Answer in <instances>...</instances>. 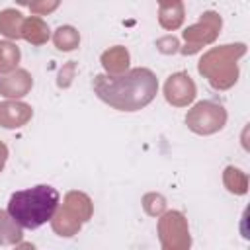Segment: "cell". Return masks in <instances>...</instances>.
<instances>
[{"label": "cell", "mask_w": 250, "mask_h": 250, "mask_svg": "<svg viewBox=\"0 0 250 250\" xmlns=\"http://www.w3.org/2000/svg\"><path fill=\"white\" fill-rule=\"evenodd\" d=\"M227 109L213 102V100H201L191 105L186 113V125L195 135H215L227 125Z\"/></svg>", "instance_id": "cell-4"}, {"label": "cell", "mask_w": 250, "mask_h": 250, "mask_svg": "<svg viewBox=\"0 0 250 250\" xmlns=\"http://www.w3.org/2000/svg\"><path fill=\"white\" fill-rule=\"evenodd\" d=\"M23 238V229L10 217L8 211L0 209V246H16Z\"/></svg>", "instance_id": "cell-16"}, {"label": "cell", "mask_w": 250, "mask_h": 250, "mask_svg": "<svg viewBox=\"0 0 250 250\" xmlns=\"http://www.w3.org/2000/svg\"><path fill=\"white\" fill-rule=\"evenodd\" d=\"M51 37V29L47 25V21L43 18H37V16H29V18H23V23H21V39H25L27 43L39 47V45H45Z\"/></svg>", "instance_id": "cell-13"}, {"label": "cell", "mask_w": 250, "mask_h": 250, "mask_svg": "<svg viewBox=\"0 0 250 250\" xmlns=\"http://www.w3.org/2000/svg\"><path fill=\"white\" fill-rule=\"evenodd\" d=\"M223 184H225L227 191H230L234 195H244L248 191V176H246V172H242L236 166H227L223 170Z\"/></svg>", "instance_id": "cell-18"}, {"label": "cell", "mask_w": 250, "mask_h": 250, "mask_svg": "<svg viewBox=\"0 0 250 250\" xmlns=\"http://www.w3.org/2000/svg\"><path fill=\"white\" fill-rule=\"evenodd\" d=\"M33 88V76L25 68H16L0 78V96L8 100H20L27 96Z\"/></svg>", "instance_id": "cell-9"}, {"label": "cell", "mask_w": 250, "mask_h": 250, "mask_svg": "<svg viewBox=\"0 0 250 250\" xmlns=\"http://www.w3.org/2000/svg\"><path fill=\"white\" fill-rule=\"evenodd\" d=\"M14 250H35V244H31V242H20V244H16L14 246Z\"/></svg>", "instance_id": "cell-25"}, {"label": "cell", "mask_w": 250, "mask_h": 250, "mask_svg": "<svg viewBox=\"0 0 250 250\" xmlns=\"http://www.w3.org/2000/svg\"><path fill=\"white\" fill-rule=\"evenodd\" d=\"M143 209L150 217H160L162 213H166V199H164V195L156 193V191L145 193L143 195Z\"/></svg>", "instance_id": "cell-20"}, {"label": "cell", "mask_w": 250, "mask_h": 250, "mask_svg": "<svg viewBox=\"0 0 250 250\" xmlns=\"http://www.w3.org/2000/svg\"><path fill=\"white\" fill-rule=\"evenodd\" d=\"M8 146H6V143H2L0 141V172L4 170V166H6V160H8Z\"/></svg>", "instance_id": "cell-24"}, {"label": "cell", "mask_w": 250, "mask_h": 250, "mask_svg": "<svg viewBox=\"0 0 250 250\" xmlns=\"http://www.w3.org/2000/svg\"><path fill=\"white\" fill-rule=\"evenodd\" d=\"M21 59L20 47L14 41H0V74H10L18 68Z\"/></svg>", "instance_id": "cell-19"}, {"label": "cell", "mask_w": 250, "mask_h": 250, "mask_svg": "<svg viewBox=\"0 0 250 250\" xmlns=\"http://www.w3.org/2000/svg\"><path fill=\"white\" fill-rule=\"evenodd\" d=\"M156 49L160 53H164V55H172V53L180 51V41L174 35H166V37H160L156 41Z\"/></svg>", "instance_id": "cell-22"}, {"label": "cell", "mask_w": 250, "mask_h": 250, "mask_svg": "<svg viewBox=\"0 0 250 250\" xmlns=\"http://www.w3.org/2000/svg\"><path fill=\"white\" fill-rule=\"evenodd\" d=\"M57 8H59V2H57V0H43V2H31V4H29L31 14L37 16V18H41V16H45V14H51V12L57 10Z\"/></svg>", "instance_id": "cell-21"}, {"label": "cell", "mask_w": 250, "mask_h": 250, "mask_svg": "<svg viewBox=\"0 0 250 250\" xmlns=\"http://www.w3.org/2000/svg\"><path fill=\"white\" fill-rule=\"evenodd\" d=\"M156 232L160 240V250H189L191 234L188 219L182 211H166L158 217Z\"/></svg>", "instance_id": "cell-5"}, {"label": "cell", "mask_w": 250, "mask_h": 250, "mask_svg": "<svg viewBox=\"0 0 250 250\" xmlns=\"http://www.w3.org/2000/svg\"><path fill=\"white\" fill-rule=\"evenodd\" d=\"M59 205H61L59 191L49 184H37L27 189L14 191L10 195L6 211L21 229L33 230L45 225L47 221H51Z\"/></svg>", "instance_id": "cell-2"}, {"label": "cell", "mask_w": 250, "mask_h": 250, "mask_svg": "<svg viewBox=\"0 0 250 250\" xmlns=\"http://www.w3.org/2000/svg\"><path fill=\"white\" fill-rule=\"evenodd\" d=\"M74 68H76V62H74V61H70L68 64H64V66L61 68L59 80H57V86H59V88L70 86V82H72V78H74Z\"/></svg>", "instance_id": "cell-23"}, {"label": "cell", "mask_w": 250, "mask_h": 250, "mask_svg": "<svg viewBox=\"0 0 250 250\" xmlns=\"http://www.w3.org/2000/svg\"><path fill=\"white\" fill-rule=\"evenodd\" d=\"M21 23H23V16H21L20 10L6 8V10L0 12V33L8 41L21 39Z\"/></svg>", "instance_id": "cell-15"}, {"label": "cell", "mask_w": 250, "mask_h": 250, "mask_svg": "<svg viewBox=\"0 0 250 250\" xmlns=\"http://www.w3.org/2000/svg\"><path fill=\"white\" fill-rule=\"evenodd\" d=\"M221 27H223V20H221V16L217 12H213V10L203 12L193 25H188L182 31V37H184L186 45L180 47V53L193 55L201 47L215 43L219 33H221Z\"/></svg>", "instance_id": "cell-6"}, {"label": "cell", "mask_w": 250, "mask_h": 250, "mask_svg": "<svg viewBox=\"0 0 250 250\" xmlns=\"http://www.w3.org/2000/svg\"><path fill=\"white\" fill-rule=\"evenodd\" d=\"M49 223H51L53 232L59 234V236H64V238H70V236L78 234L80 229H82V223L74 215H70L62 205H59V209L55 211V215Z\"/></svg>", "instance_id": "cell-14"}, {"label": "cell", "mask_w": 250, "mask_h": 250, "mask_svg": "<svg viewBox=\"0 0 250 250\" xmlns=\"http://www.w3.org/2000/svg\"><path fill=\"white\" fill-rule=\"evenodd\" d=\"M53 45L59 51H62V53H70V51L78 49V45H80V33H78V29L72 27V25H61V27H57L55 33H53Z\"/></svg>", "instance_id": "cell-17"}, {"label": "cell", "mask_w": 250, "mask_h": 250, "mask_svg": "<svg viewBox=\"0 0 250 250\" xmlns=\"http://www.w3.org/2000/svg\"><path fill=\"white\" fill-rule=\"evenodd\" d=\"M62 207L70 215H74L82 225L88 223L92 219V215H94V203H92L90 195L84 193V191H78V189L66 191V195L62 199Z\"/></svg>", "instance_id": "cell-10"}, {"label": "cell", "mask_w": 250, "mask_h": 250, "mask_svg": "<svg viewBox=\"0 0 250 250\" xmlns=\"http://www.w3.org/2000/svg\"><path fill=\"white\" fill-rule=\"evenodd\" d=\"M186 18L184 2L180 0H162L158 4V23L166 31H176L182 27Z\"/></svg>", "instance_id": "cell-12"}, {"label": "cell", "mask_w": 250, "mask_h": 250, "mask_svg": "<svg viewBox=\"0 0 250 250\" xmlns=\"http://www.w3.org/2000/svg\"><path fill=\"white\" fill-rule=\"evenodd\" d=\"M197 96V86L193 82V78L186 72H174L166 78L164 82V98L170 105L174 107H188L189 104H193Z\"/></svg>", "instance_id": "cell-7"}, {"label": "cell", "mask_w": 250, "mask_h": 250, "mask_svg": "<svg viewBox=\"0 0 250 250\" xmlns=\"http://www.w3.org/2000/svg\"><path fill=\"white\" fill-rule=\"evenodd\" d=\"M246 55L244 43H227L211 47L197 62L199 74L215 90H229L238 80V61Z\"/></svg>", "instance_id": "cell-3"}, {"label": "cell", "mask_w": 250, "mask_h": 250, "mask_svg": "<svg viewBox=\"0 0 250 250\" xmlns=\"http://www.w3.org/2000/svg\"><path fill=\"white\" fill-rule=\"evenodd\" d=\"M94 94L117 111H139L146 107L158 94V78L150 68H129L125 74H96L92 82Z\"/></svg>", "instance_id": "cell-1"}, {"label": "cell", "mask_w": 250, "mask_h": 250, "mask_svg": "<svg viewBox=\"0 0 250 250\" xmlns=\"http://www.w3.org/2000/svg\"><path fill=\"white\" fill-rule=\"evenodd\" d=\"M33 117V107L21 100H6L0 102V127L4 129H20L27 125Z\"/></svg>", "instance_id": "cell-8"}, {"label": "cell", "mask_w": 250, "mask_h": 250, "mask_svg": "<svg viewBox=\"0 0 250 250\" xmlns=\"http://www.w3.org/2000/svg\"><path fill=\"white\" fill-rule=\"evenodd\" d=\"M100 62H102L105 74H109V76H119V74H125V72L129 70L131 55H129L127 47L115 45V47H109L107 51L102 53Z\"/></svg>", "instance_id": "cell-11"}]
</instances>
